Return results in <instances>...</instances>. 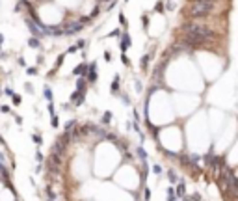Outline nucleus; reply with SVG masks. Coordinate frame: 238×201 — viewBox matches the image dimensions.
<instances>
[{
    "mask_svg": "<svg viewBox=\"0 0 238 201\" xmlns=\"http://www.w3.org/2000/svg\"><path fill=\"white\" fill-rule=\"evenodd\" d=\"M168 196H169L168 201H175V190H173V188H169V190H168Z\"/></svg>",
    "mask_w": 238,
    "mask_h": 201,
    "instance_id": "nucleus-2",
    "label": "nucleus"
},
{
    "mask_svg": "<svg viewBox=\"0 0 238 201\" xmlns=\"http://www.w3.org/2000/svg\"><path fill=\"white\" fill-rule=\"evenodd\" d=\"M168 175H169V181H171V183H175V181H177L175 171H171V169H169V171H168Z\"/></svg>",
    "mask_w": 238,
    "mask_h": 201,
    "instance_id": "nucleus-3",
    "label": "nucleus"
},
{
    "mask_svg": "<svg viewBox=\"0 0 238 201\" xmlns=\"http://www.w3.org/2000/svg\"><path fill=\"white\" fill-rule=\"evenodd\" d=\"M177 194H178V196H182V194H184V184H182V183L177 186Z\"/></svg>",
    "mask_w": 238,
    "mask_h": 201,
    "instance_id": "nucleus-4",
    "label": "nucleus"
},
{
    "mask_svg": "<svg viewBox=\"0 0 238 201\" xmlns=\"http://www.w3.org/2000/svg\"><path fill=\"white\" fill-rule=\"evenodd\" d=\"M218 0H193L188 7V15L192 19H207L216 11Z\"/></svg>",
    "mask_w": 238,
    "mask_h": 201,
    "instance_id": "nucleus-1",
    "label": "nucleus"
}]
</instances>
